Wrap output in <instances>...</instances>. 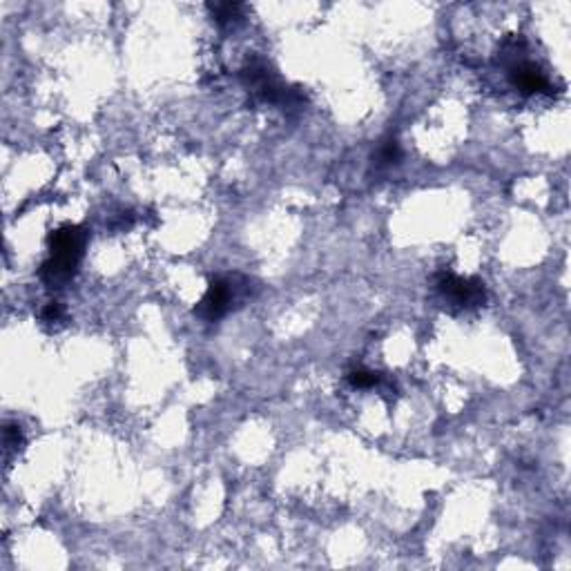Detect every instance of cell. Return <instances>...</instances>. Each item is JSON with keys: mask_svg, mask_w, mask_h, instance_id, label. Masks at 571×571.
Returning a JSON list of instances; mask_svg holds the SVG:
<instances>
[{"mask_svg": "<svg viewBox=\"0 0 571 571\" xmlns=\"http://www.w3.org/2000/svg\"><path fill=\"white\" fill-rule=\"evenodd\" d=\"M88 230L81 226H63L50 237V259L43 263L41 279L47 286H63L74 277L83 259Z\"/></svg>", "mask_w": 571, "mask_h": 571, "instance_id": "obj_1", "label": "cell"}, {"mask_svg": "<svg viewBox=\"0 0 571 571\" xmlns=\"http://www.w3.org/2000/svg\"><path fill=\"white\" fill-rule=\"evenodd\" d=\"M399 157H402V152H399V143L393 137H388L386 141L379 143V148L375 152V163L379 168H391V166L397 163Z\"/></svg>", "mask_w": 571, "mask_h": 571, "instance_id": "obj_5", "label": "cell"}, {"mask_svg": "<svg viewBox=\"0 0 571 571\" xmlns=\"http://www.w3.org/2000/svg\"><path fill=\"white\" fill-rule=\"evenodd\" d=\"M23 444V433H21V426H5V451H14V449H21Z\"/></svg>", "mask_w": 571, "mask_h": 571, "instance_id": "obj_8", "label": "cell"}, {"mask_svg": "<svg viewBox=\"0 0 571 571\" xmlns=\"http://www.w3.org/2000/svg\"><path fill=\"white\" fill-rule=\"evenodd\" d=\"M346 382L353 388H373L382 382V375L373 373V370H366V368H353L346 375Z\"/></svg>", "mask_w": 571, "mask_h": 571, "instance_id": "obj_6", "label": "cell"}, {"mask_svg": "<svg viewBox=\"0 0 571 571\" xmlns=\"http://www.w3.org/2000/svg\"><path fill=\"white\" fill-rule=\"evenodd\" d=\"M250 292V279L232 274V277H217L208 292L203 294V299L199 301L197 315L203 321H217L223 315L232 310L234 301H241L248 297Z\"/></svg>", "mask_w": 571, "mask_h": 571, "instance_id": "obj_2", "label": "cell"}, {"mask_svg": "<svg viewBox=\"0 0 571 571\" xmlns=\"http://www.w3.org/2000/svg\"><path fill=\"white\" fill-rule=\"evenodd\" d=\"M41 319H43L45 323H50V326H54V323H61V321H63V308H61V303H56V301L47 303L45 310H43V315H41Z\"/></svg>", "mask_w": 571, "mask_h": 571, "instance_id": "obj_9", "label": "cell"}, {"mask_svg": "<svg viewBox=\"0 0 571 571\" xmlns=\"http://www.w3.org/2000/svg\"><path fill=\"white\" fill-rule=\"evenodd\" d=\"M509 74H511V83L516 85L520 92H525V94H551L549 79L536 68V65L522 61L518 65H513Z\"/></svg>", "mask_w": 571, "mask_h": 571, "instance_id": "obj_4", "label": "cell"}, {"mask_svg": "<svg viewBox=\"0 0 571 571\" xmlns=\"http://www.w3.org/2000/svg\"><path fill=\"white\" fill-rule=\"evenodd\" d=\"M435 290L455 308H478L487 299V288L480 279L458 277L453 272H440L435 277Z\"/></svg>", "mask_w": 571, "mask_h": 571, "instance_id": "obj_3", "label": "cell"}, {"mask_svg": "<svg viewBox=\"0 0 571 571\" xmlns=\"http://www.w3.org/2000/svg\"><path fill=\"white\" fill-rule=\"evenodd\" d=\"M210 12H212V16H214L217 23L230 25V23H234V21H239L241 5H234V3H217V5H210Z\"/></svg>", "mask_w": 571, "mask_h": 571, "instance_id": "obj_7", "label": "cell"}]
</instances>
